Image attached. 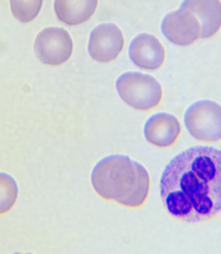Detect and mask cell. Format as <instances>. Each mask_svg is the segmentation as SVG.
<instances>
[{"label": "cell", "mask_w": 221, "mask_h": 254, "mask_svg": "<svg viewBox=\"0 0 221 254\" xmlns=\"http://www.w3.org/2000/svg\"><path fill=\"white\" fill-rule=\"evenodd\" d=\"M160 195L174 218L206 221L221 211V151L210 146L186 149L170 160L160 179Z\"/></svg>", "instance_id": "1"}, {"label": "cell", "mask_w": 221, "mask_h": 254, "mask_svg": "<svg viewBox=\"0 0 221 254\" xmlns=\"http://www.w3.org/2000/svg\"><path fill=\"white\" fill-rule=\"evenodd\" d=\"M91 181L93 189L102 198L127 208L142 206L150 192L147 170L127 155L104 157L93 168Z\"/></svg>", "instance_id": "2"}, {"label": "cell", "mask_w": 221, "mask_h": 254, "mask_svg": "<svg viewBox=\"0 0 221 254\" xmlns=\"http://www.w3.org/2000/svg\"><path fill=\"white\" fill-rule=\"evenodd\" d=\"M116 88L125 104L140 111L155 108L163 97L160 83L153 76L139 72L122 74L116 81Z\"/></svg>", "instance_id": "3"}, {"label": "cell", "mask_w": 221, "mask_h": 254, "mask_svg": "<svg viewBox=\"0 0 221 254\" xmlns=\"http://www.w3.org/2000/svg\"><path fill=\"white\" fill-rule=\"evenodd\" d=\"M184 125L191 136L200 141L221 140V106L210 100L194 102L186 111Z\"/></svg>", "instance_id": "4"}, {"label": "cell", "mask_w": 221, "mask_h": 254, "mask_svg": "<svg viewBox=\"0 0 221 254\" xmlns=\"http://www.w3.org/2000/svg\"><path fill=\"white\" fill-rule=\"evenodd\" d=\"M37 59L46 65H61L71 58L73 42L66 30L48 27L38 34L35 42Z\"/></svg>", "instance_id": "5"}, {"label": "cell", "mask_w": 221, "mask_h": 254, "mask_svg": "<svg viewBox=\"0 0 221 254\" xmlns=\"http://www.w3.org/2000/svg\"><path fill=\"white\" fill-rule=\"evenodd\" d=\"M161 31L169 42L179 46H190L201 38L198 19L190 10L182 7L166 15Z\"/></svg>", "instance_id": "6"}, {"label": "cell", "mask_w": 221, "mask_h": 254, "mask_svg": "<svg viewBox=\"0 0 221 254\" xmlns=\"http://www.w3.org/2000/svg\"><path fill=\"white\" fill-rule=\"evenodd\" d=\"M124 46L121 30L113 23H103L91 31L88 51L95 61L108 63L118 57Z\"/></svg>", "instance_id": "7"}, {"label": "cell", "mask_w": 221, "mask_h": 254, "mask_svg": "<svg viewBox=\"0 0 221 254\" xmlns=\"http://www.w3.org/2000/svg\"><path fill=\"white\" fill-rule=\"evenodd\" d=\"M129 56L137 67L148 71H155L163 65L165 60V51L155 36L142 33L131 41Z\"/></svg>", "instance_id": "8"}, {"label": "cell", "mask_w": 221, "mask_h": 254, "mask_svg": "<svg viewBox=\"0 0 221 254\" xmlns=\"http://www.w3.org/2000/svg\"><path fill=\"white\" fill-rule=\"evenodd\" d=\"M181 127L174 115L158 113L146 122L144 134L150 144L158 148H166L173 146L179 137Z\"/></svg>", "instance_id": "9"}, {"label": "cell", "mask_w": 221, "mask_h": 254, "mask_svg": "<svg viewBox=\"0 0 221 254\" xmlns=\"http://www.w3.org/2000/svg\"><path fill=\"white\" fill-rule=\"evenodd\" d=\"M180 7L194 14L201 27V38L214 36L221 27L220 0H184Z\"/></svg>", "instance_id": "10"}, {"label": "cell", "mask_w": 221, "mask_h": 254, "mask_svg": "<svg viewBox=\"0 0 221 254\" xmlns=\"http://www.w3.org/2000/svg\"><path fill=\"white\" fill-rule=\"evenodd\" d=\"M99 0H55L54 8L57 18L68 25L86 22L97 9Z\"/></svg>", "instance_id": "11"}, {"label": "cell", "mask_w": 221, "mask_h": 254, "mask_svg": "<svg viewBox=\"0 0 221 254\" xmlns=\"http://www.w3.org/2000/svg\"><path fill=\"white\" fill-rule=\"evenodd\" d=\"M18 188L13 177L0 172V215L9 212L16 203Z\"/></svg>", "instance_id": "12"}, {"label": "cell", "mask_w": 221, "mask_h": 254, "mask_svg": "<svg viewBox=\"0 0 221 254\" xmlns=\"http://www.w3.org/2000/svg\"><path fill=\"white\" fill-rule=\"evenodd\" d=\"M44 0H10V9L15 18L22 23L35 20L42 7Z\"/></svg>", "instance_id": "13"}]
</instances>
